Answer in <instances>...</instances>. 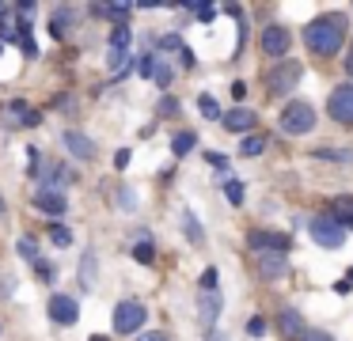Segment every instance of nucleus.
<instances>
[{"label": "nucleus", "instance_id": "a19ab883", "mask_svg": "<svg viewBox=\"0 0 353 341\" xmlns=\"http://www.w3.org/2000/svg\"><path fill=\"white\" fill-rule=\"evenodd\" d=\"M209 163H213V167H221V171H224V167H228V159H224V156H216V152H209Z\"/></svg>", "mask_w": 353, "mask_h": 341}, {"label": "nucleus", "instance_id": "ddd939ff", "mask_svg": "<svg viewBox=\"0 0 353 341\" xmlns=\"http://www.w3.org/2000/svg\"><path fill=\"white\" fill-rule=\"evenodd\" d=\"M65 148H69V156L77 159H95V141L88 133H80V129H65Z\"/></svg>", "mask_w": 353, "mask_h": 341}, {"label": "nucleus", "instance_id": "9d476101", "mask_svg": "<svg viewBox=\"0 0 353 341\" xmlns=\"http://www.w3.org/2000/svg\"><path fill=\"white\" fill-rule=\"evenodd\" d=\"M50 318L57 326H77L80 318V303L72 296H50Z\"/></svg>", "mask_w": 353, "mask_h": 341}, {"label": "nucleus", "instance_id": "5701e85b", "mask_svg": "<svg viewBox=\"0 0 353 341\" xmlns=\"http://www.w3.org/2000/svg\"><path fill=\"white\" fill-rule=\"evenodd\" d=\"M133 258H137L141 265H152V258H156V247H152V239H148V235H141V242L133 247Z\"/></svg>", "mask_w": 353, "mask_h": 341}, {"label": "nucleus", "instance_id": "f03ea898", "mask_svg": "<svg viewBox=\"0 0 353 341\" xmlns=\"http://www.w3.org/2000/svg\"><path fill=\"white\" fill-rule=\"evenodd\" d=\"M315 106L312 103H304V99H292V103H285L281 106V118H277V125H281V133H289V136H304V133H312L315 129Z\"/></svg>", "mask_w": 353, "mask_h": 341}, {"label": "nucleus", "instance_id": "20e7f679", "mask_svg": "<svg viewBox=\"0 0 353 341\" xmlns=\"http://www.w3.org/2000/svg\"><path fill=\"white\" fill-rule=\"evenodd\" d=\"M296 83H300V65L289 61V57H281V65H274L266 72V91L270 95H289Z\"/></svg>", "mask_w": 353, "mask_h": 341}, {"label": "nucleus", "instance_id": "37998d69", "mask_svg": "<svg viewBox=\"0 0 353 341\" xmlns=\"http://www.w3.org/2000/svg\"><path fill=\"white\" fill-rule=\"evenodd\" d=\"M345 72L353 76V45H350V53H345Z\"/></svg>", "mask_w": 353, "mask_h": 341}, {"label": "nucleus", "instance_id": "9b49d317", "mask_svg": "<svg viewBox=\"0 0 353 341\" xmlns=\"http://www.w3.org/2000/svg\"><path fill=\"white\" fill-rule=\"evenodd\" d=\"M221 125L232 129V133H251V129L259 125V114L247 110V106H232V110L221 114Z\"/></svg>", "mask_w": 353, "mask_h": 341}, {"label": "nucleus", "instance_id": "f257e3e1", "mask_svg": "<svg viewBox=\"0 0 353 341\" xmlns=\"http://www.w3.org/2000/svg\"><path fill=\"white\" fill-rule=\"evenodd\" d=\"M345 34H350V19L345 15H319L304 27V42L315 57H334L342 50Z\"/></svg>", "mask_w": 353, "mask_h": 341}, {"label": "nucleus", "instance_id": "1a4fd4ad", "mask_svg": "<svg viewBox=\"0 0 353 341\" xmlns=\"http://www.w3.org/2000/svg\"><path fill=\"white\" fill-rule=\"evenodd\" d=\"M34 209L57 220V216H65V212H69V201L61 197V189H54V186H39V189H34Z\"/></svg>", "mask_w": 353, "mask_h": 341}, {"label": "nucleus", "instance_id": "6e6552de", "mask_svg": "<svg viewBox=\"0 0 353 341\" xmlns=\"http://www.w3.org/2000/svg\"><path fill=\"white\" fill-rule=\"evenodd\" d=\"M327 110H330V118H334V121H342V125H353V83H342V87L330 91Z\"/></svg>", "mask_w": 353, "mask_h": 341}, {"label": "nucleus", "instance_id": "473e14b6", "mask_svg": "<svg viewBox=\"0 0 353 341\" xmlns=\"http://www.w3.org/2000/svg\"><path fill=\"white\" fill-rule=\"evenodd\" d=\"M201 292H216V269H213V265L201 273Z\"/></svg>", "mask_w": 353, "mask_h": 341}, {"label": "nucleus", "instance_id": "72a5a7b5", "mask_svg": "<svg viewBox=\"0 0 353 341\" xmlns=\"http://www.w3.org/2000/svg\"><path fill=\"white\" fill-rule=\"evenodd\" d=\"M160 50H163V53H171V50H183V42H179V34H163V38H160Z\"/></svg>", "mask_w": 353, "mask_h": 341}, {"label": "nucleus", "instance_id": "cd10ccee", "mask_svg": "<svg viewBox=\"0 0 353 341\" xmlns=\"http://www.w3.org/2000/svg\"><path fill=\"white\" fill-rule=\"evenodd\" d=\"M198 110L205 114L209 121H221V106H216V99H213V95H201V99H198Z\"/></svg>", "mask_w": 353, "mask_h": 341}, {"label": "nucleus", "instance_id": "a211bd4d", "mask_svg": "<svg viewBox=\"0 0 353 341\" xmlns=\"http://www.w3.org/2000/svg\"><path fill=\"white\" fill-rule=\"evenodd\" d=\"M72 27V12L69 8H54V15H50V34L54 38H65Z\"/></svg>", "mask_w": 353, "mask_h": 341}, {"label": "nucleus", "instance_id": "a878e982", "mask_svg": "<svg viewBox=\"0 0 353 341\" xmlns=\"http://www.w3.org/2000/svg\"><path fill=\"white\" fill-rule=\"evenodd\" d=\"M46 235H50V242H54V247H69V242H72V231L65 224H50Z\"/></svg>", "mask_w": 353, "mask_h": 341}, {"label": "nucleus", "instance_id": "79ce46f5", "mask_svg": "<svg viewBox=\"0 0 353 341\" xmlns=\"http://www.w3.org/2000/svg\"><path fill=\"white\" fill-rule=\"evenodd\" d=\"M137 341H168V338H163V333H141Z\"/></svg>", "mask_w": 353, "mask_h": 341}, {"label": "nucleus", "instance_id": "2eb2a0df", "mask_svg": "<svg viewBox=\"0 0 353 341\" xmlns=\"http://www.w3.org/2000/svg\"><path fill=\"white\" fill-rule=\"evenodd\" d=\"M259 273L266 280H277L289 273V262H285V254H259Z\"/></svg>", "mask_w": 353, "mask_h": 341}, {"label": "nucleus", "instance_id": "58836bf2", "mask_svg": "<svg viewBox=\"0 0 353 341\" xmlns=\"http://www.w3.org/2000/svg\"><path fill=\"white\" fill-rule=\"evenodd\" d=\"M179 57H183V65H186V68H194V65H198V57H194V50H186V45L179 50Z\"/></svg>", "mask_w": 353, "mask_h": 341}, {"label": "nucleus", "instance_id": "f3484780", "mask_svg": "<svg viewBox=\"0 0 353 341\" xmlns=\"http://www.w3.org/2000/svg\"><path fill=\"white\" fill-rule=\"evenodd\" d=\"M330 216L338 220L342 227H353V194H342V197H334V205H330Z\"/></svg>", "mask_w": 353, "mask_h": 341}, {"label": "nucleus", "instance_id": "7ed1b4c3", "mask_svg": "<svg viewBox=\"0 0 353 341\" xmlns=\"http://www.w3.org/2000/svg\"><path fill=\"white\" fill-rule=\"evenodd\" d=\"M307 235H312V242H319L323 250H338L345 242V227L338 224L330 212H319V216L307 220Z\"/></svg>", "mask_w": 353, "mask_h": 341}, {"label": "nucleus", "instance_id": "b1692460", "mask_svg": "<svg viewBox=\"0 0 353 341\" xmlns=\"http://www.w3.org/2000/svg\"><path fill=\"white\" fill-rule=\"evenodd\" d=\"M92 269H95V250H84V262H80V285L84 288H95Z\"/></svg>", "mask_w": 353, "mask_h": 341}, {"label": "nucleus", "instance_id": "423d86ee", "mask_svg": "<svg viewBox=\"0 0 353 341\" xmlns=\"http://www.w3.org/2000/svg\"><path fill=\"white\" fill-rule=\"evenodd\" d=\"M247 247H251L254 254H289L292 239L285 231H251L247 235Z\"/></svg>", "mask_w": 353, "mask_h": 341}, {"label": "nucleus", "instance_id": "c85d7f7f", "mask_svg": "<svg viewBox=\"0 0 353 341\" xmlns=\"http://www.w3.org/2000/svg\"><path fill=\"white\" fill-rule=\"evenodd\" d=\"M171 76H175V72H171V65H168V61H156V68H152V80L160 83V87H168V83H171Z\"/></svg>", "mask_w": 353, "mask_h": 341}, {"label": "nucleus", "instance_id": "e433bc0d", "mask_svg": "<svg viewBox=\"0 0 353 341\" xmlns=\"http://www.w3.org/2000/svg\"><path fill=\"white\" fill-rule=\"evenodd\" d=\"M190 12H194V15H198V19H205V23H209V19H213V4H194V8H190Z\"/></svg>", "mask_w": 353, "mask_h": 341}, {"label": "nucleus", "instance_id": "412c9836", "mask_svg": "<svg viewBox=\"0 0 353 341\" xmlns=\"http://www.w3.org/2000/svg\"><path fill=\"white\" fill-rule=\"evenodd\" d=\"M190 148H198V133L183 129V133H175V136H171V152H175V156H186Z\"/></svg>", "mask_w": 353, "mask_h": 341}, {"label": "nucleus", "instance_id": "dca6fc26", "mask_svg": "<svg viewBox=\"0 0 353 341\" xmlns=\"http://www.w3.org/2000/svg\"><path fill=\"white\" fill-rule=\"evenodd\" d=\"M130 12H133V4H92V15H99V19H114V27L130 23Z\"/></svg>", "mask_w": 353, "mask_h": 341}, {"label": "nucleus", "instance_id": "6ab92c4d", "mask_svg": "<svg viewBox=\"0 0 353 341\" xmlns=\"http://www.w3.org/2000/svg\"><path fill=\"white\" fill-rule=\"evenodd\" d=\"M266 136L262 133H247L243 136V144H239V156H247V159H254V156H262V152H266Z\"/></svg>", "mask_w": 353, "mask_h": 341}, {"label": "nucleus", "instance_id": "ea45409f", "mask_svg": "<svg viewBox=\"0 0 353 341\" xmlns=\"http://www.w3.org/2000/svg\"><path fill=\"white\" fill-rule=\"evenodd\" d=\"M243 95H247V83L236 80V83H232V99H243Z\"/></svg>", "mask_w": 353, "mask_h": 341}, {"label": "nucleus", "instance_id": "c03bdc74", "mask_svg": "<svg viewBox=\"0 0 353 341\" xmlns=\"http://www.w3.org/2000/svg\"><path fill=\"white\" fill-rule=\"evenodd\" d=\"M209 341H224V338H216V333H213V330H209Z\"/></svg>", "mask_w": 353, "mask_h": 341}, {"label": "nucleus", "instance_id": "7c9ffc66", "mask_svg": "<svg viewBox=\"0 0 353 341\" xmlns=\"http://www.w3.org/2000/svg\"><path fill=\"white\" fill-rule=\"evenodd\" d=\"M247 333H251V338H262V333H266V318L251 315V318H247Z\"/></svg>", "mask_w": 353, "mask_h": 341}, {"label": "nucleus", "instance_id": "c9c22d12", "mask_svg": "<svg viewBox=\"0 0 353 341\" xmlns=\"http://www.w3.org/2000/svg\"><path fill=\"white\" fill-rule=\"evenodd\" d=\"M300 341H334V338H330L327 330H304V338H300Z\"/></svg>", "mask_w": 353, "mask_h": 341}, {"label": "nucleus", "instance_id": "2f4dec72", "mask_svg": "<svg viewBox=\"0 0 353 341\" xmlns=\"http://www.w3.org/2000/svg\"><path fill=\"white\" fill-rule=\"evenodd\" d=\"M19 254H23L31 265L39 262V247H34V239H19Z\"/></svg>", "mask_w": 353, "mask_h": 341}, {"label": "nucleus", "instance_id": "4c0bfd02", "mask_svg": "<svg viewBox=\"0 0 353 341\" xmlns=\"http://www.w3.org/2000/svg\"><path fill=\"white\" fill-rule=\"evenodd\" d=\"M125 163H130V148H118V152H114V167L122 171Z\"/></svg>", "mask_w": 353, "mask_h": 341}, {"label": "nucleus", "instance_id": "393cba45", "mask_svg": "<svg viewBox=\"0 0 353 341\" xmlns=\"http://www.w3.org/2000/svg\"><path fill=\"white\" fill-rule=\"evenodd\" d=\"M179 110H183V106H179L175 95H160V103H156V114H160V118H179Z\"/></svg>", "mask_w": 353, "mask_h": 341}, {"label": "nucleus", "instance_id": "4be33fe9", "mask_svg": "<svg viewBox=\"0 0 353 341\" xmlns=\"http://www.w3.org/2000/svg\"><path fill=\"white\" fill-rule=\"evenodd\" d=\"M130 42H133V30H130V23H122V27L110 30V45H107V50H130Z\"/></svg>", "mask_w": 353, "mask_h": 341}, {"label": "nucleus", "instance_id": "c756f323", "mask_svg": "<svg viewBox=\"0 0 353 341\" xmlns=\"http://www.w3.org/2000/svg\"><path fill=\"white\" fill-rule=\"evenodd\" d=\"M34 273H39V280H46V285H54V277H57L54 265H50L46 258H39V262H34Z\"/></svg>", "mask_w": 353, "mask_h": 341}, {"label": "nucleus", "instance_id": "f704fd0d", "mask_svg": "<svg viewBox=\"0 0 353 341\" xmlns=\"http://www.w3.org/2000/svg\"><path fill=\"white\" fill-rule=\"evenodd\" d=\"M152 68H156V57H152V53H145V57L137 61V72L141 76H152Z\"/></svg>", "mask_w": 353, "mask_h": 341}, {"label": "nucleus", "instance_id": "4468645a", "mask_svg": "<svg viewBox=\"0 0 353 341\" xmlns=\"http://www.w3.org/2000/svg\"><path fill=\"white\" fill-rule=\"evenodd\" d=\"M216 315H221V296H216V292H205V296L198 300V318H201V326H205V333L213 330Z\"/></svg>", "mask_w": 353, "mask_h": 341}, {"label": "nucleus", "instance_id": "49530a36", "mask_svg": "<svg viewBox=\"0 0 353 341\" xmlns=\"http://www.w3.org/2000/svg\"><path fill=\"white\" fill-rule=\"evenodd\" d=\"M88 341H110V338H99V333H95V338H88Z\"/></svg>", "mask_w": 353, "mask_h": 341}, {"label": "nucleus", "instance_id": "39448f33", "mask_svg": "<svg viewBox=\"0 0 353 341\" xmlns=\"http://www.w3.org/2000/svg\"><path fill=\"white\" fill-rule=\"evenodd\" d=\"M145 318H148V311L141 300H122L114 307V330L118 333H137L141 326H145Z\"/></svg>", "mask_w": 353, "mask_h": 341}, {"label": "nucleus", "instance_id": "bb28decb", "mask_svg": "<svg viewBox=\"0 0 353 341\" xmlns=\"http://www.w3.org/2000/svg\"><path fill=\"white\" fill-rule=\"evenodd\" d=\"M224 197H228L232 205H243V182H239V178H224Z\"/></svg>", "mask_w": 353, "mask_h": 341}, {"label": "nucleus", "instance_id": "a18cd8bd", "mask_svg": "<svg viewBox=\"0 0 353 341\" xmlns=\"http://www.w3.org/2000/svg\"><path fill=\"white\" fill-rule=\"evenodd\" d=\"M345 285H350V288H353V269H350V277H345Z\"/></svg>", "mask_w": 353, "mask_h": 341}, {"label": "nucleus", "instance_id": "f8f14e48", "mask_svg": "<svg viewBox=\"0 0 353 341\" xmlns=\"http://www.w3.org/2000/svg\"><path fill=\"white\" fill-rule=\"evenodd\" d=\"M304 330H307V322H304V315H300L296 307H285L281 315H277V333H281L285 341H300Z\"/></svg>", "mask_w": 353, "mask_h": 341}, {"label": "nucleus", "instance_id": "aec40b11", "mask_svg": "<svg viewBox=\"0 0 353 341\" xmlns=\"http://www.w3.org/2000/svg\"><path fill=\"white\" fill-rule=\"evenodd\" d=\"M183 231H186V239H190L194 247H201V242H205V231H201V220L194 216L190 209L183 212Z\"/></svg>", "mask_w": 353, "mask_h": 341}, {"label": "nucleus", "instance_id": "0eeeda50", "mask_svg": "<svg viewBox=\"0 0 353 341\" xmlns=\"http://www.w3.org/2000/svg\"><path fill=\"white\" fill-rule=\"evenodd\" d=\"M259 45H262V53H266V57H277V61H281L285 53H289V45H292L289 27H281V23H270V27H262Z\"/></svg>", "mask_w": 353, "mask_h": 341}, {"label": "nucleus", "instance_id": "de8ad7c7", "mask_svg": "<svg viewBox=\"0 0 353 341\" xmlns=\"http://www.w3.org/2000/svg\"><path fill=\"white\" fill-rule=\"evenodd\" d=\"M0 212H4V201H0Z\"/></svg>", "mask_w": 353, "mask_h": 341}]
</instances>
